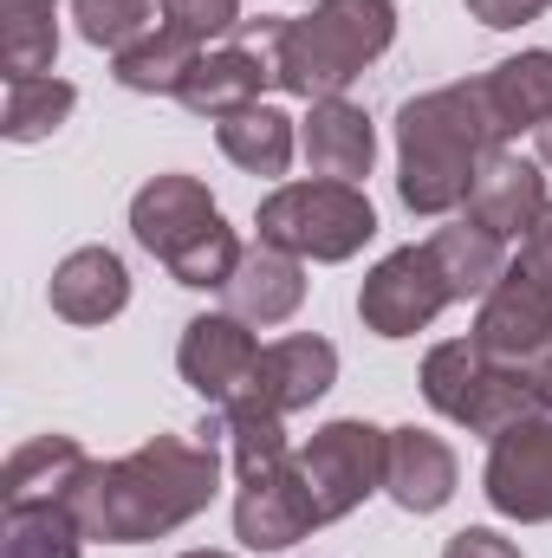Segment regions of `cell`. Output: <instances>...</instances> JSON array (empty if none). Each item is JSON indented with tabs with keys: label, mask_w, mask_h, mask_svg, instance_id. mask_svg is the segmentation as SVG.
<instances>
[{
	"label": "cell",
	"mask_w": 552,
	"mask_h": 558,
	"mask_svg": "<svg viewBox=\"0 0 552 558\" xmlns=\"http://www.w3.org/2000/svg\"><path fill=\"white\" fill-rule=\"evenodd\" d=\"M221 487V454L215 441H182V435H156L124 461H92L72 481V513L85 526V539L105 546H143L163 539L176 526H189Z\"/></svg>",
	"instance_id": "cell-1"
},
{
	"label": "cell",
	"mask_w": 552,
	"mask_h": 558,
	"mask_svg": "<svg viewBox=\"0 0 552 558\" xmlns=\"http://www.w3.org/2000/svg\"><path fill=\"white\" fill-rule=\"evenodd\" d=\"M494 149H501V131L488 118L481 78L410 98L397 118V195H404V208L410 215L468 208V189Z\"/></svg>",
	"instance_id": "cell-2"
},
{
	"label": "cell",
	"mask_w": 552,
	"mask_h": 558,
	"mask_svg": "<svg viewBox=\"0 0 552 558\" xmlns=\"http://www.w3.org/2000/svg\"><path fill=\"white\" fill-rule=\"evenodd\" d=\"M254 46L274 59V85L292 98H345V85L397 39L391 0H319L299 20H241Z\"/></svg>",
	"instance_id": "cell-3"
},
{
	"label": "cell",
	"mask_w": 552,
	"mask_h": 558,
	"mask_svg": "<svg viewBox=\"0 0 552 558\" xmlns=\"http://www.w3.org/2000/svg\"><path fill=\"white\" fill-rule=\"evenodd\" d=\"M286 416L267 410H221V428L235 441V539L254 546V553H286L299 546L319 513H312V494H305V474H299V454L286 448Z\"/></svg>",
	"instance_id": "cell-4"
},
{
	"label": "cell",
	"mask_w": 552,
	"mask_h": 558,
	"mask_svg": "<svg viewBox=\"0 0 552 558\" xmlns=\"http://www.w3.org/2000/svg\"><path fill=\"white\" fill-rule=\"evenodd\" d=\"M131 228L137 241L176 274V286H228L241 267V241L221 221L215 195L195 175H156L131 202Z\"/></svg>",
	"instance_id": "cell-5"
},
{
	"label": "cell",
	"mask_w": 552,
	"mask_h": 558,
	"mask_svg": "<svg viewBox=\"0 0 552 558\" xmlns=\"http://www.w3.org/2000/svg\"><path fill=\"white\" fill-rule=\"evenodd\" d=\"M422 397H429V410H442L475 435H501L527 416H552L547 390H540V357L507 364V357H488L475 338L435 344L422 357Z\"/></svg>",
	"instance_id": "cell-6"
},
{
	"label": "cell",
	"mask_w": 552,
	"mask_h": 558,
	"mask_svg": "<svg viewBox=\"0 0 552 558\" xmlns=\"http://www.w3.org/2000/svg\"><path fill=\"white\" fill-rule=\"evenodd\" d=\"M261 241L292 260H351L377 234V208L351 182H286L261 202Z\"/></svg>",
	"instance_id": "cell-7"
},
{
	"label": "cell",
	"mask_w": 552,
	"mask_h": 558,
	"mask_svg": "<svg viewBox=\"0 0 552 558\" xmlns=\"http://www.w3.org/2000/svg\"><path fill=\"white\" fill-rule=\"evenodd\" d=\"M488 357L507 364H533L552 344V208L540 215V228L520 241V254L507 260V274L494 279V292L475 312L468 331Z\"/></svg>",
	"instance_id": "cell-8"
},
{
	"label": "cell",
	"mask_w": 552,
	"mask_h": 558,
	"mask_svg": "<svg viewBox=\"0 0 552 558\" xmlns=\"http://www.w3.org/2000/svg\"><path fill=\"white\" fill-rule=\"evenodd\" d=\"M384 448H391V428H371V422H351V416L325 422L299 448V474H305V494H312L319 526L345 520L351 507H364L384 487Z\"/></svg>",
	"instance_id": "cell-9"
},
{
	"label": "cell",
	"mask_w": 552,
	"mask_h": 558,
	"mask_svg": "<svg viewBox=\"0 0 552 558\" xmlns=\"http://www.w3.org/2000/svg\"><path fill=\"white\" fill-rule=\"evenodd\" d=\"M442 305H455V279H448L442 254L429 241L422 247H397L391 260H377V274L358 292V312H364V325L377 338H410Z\"/></svg>",
	"instance_id": "cell-10"
},
{
	"label": "cell",
	"mask_w": 552,
	"mask_h": 558,
	"mask_svg": "<svg viewBox=\"0 0 552 558\" xmlns=\"http://www.w3.org/2000/svg\"><path fill=\"white\" fill-rule=\"evenodd\" d=\"M254 364H261V344H254L248 318H235V312H202V318L182 325L176 371H182V384H189L208 410L241 403L248 384H254Z\"/></svg>",
	"instance_id": "cell-11"
},
{
	"label": "cell",
	"mask_w": 552,
	"mask_h": 558,
	"mask_svg": "<svg viewBox=\"0 0 552 558\" xmlns=\"http://www.w3.org/2000/svg\"><path fill=\"white\" fill-rule=\"evenodd\" d=\"M488 500L507 520H552V416H527L488 448Z\"/></svg>",
	"instance_id": "cell-12"
},
{
	"label": "cell",
	"mask_w": 552,
	"mask_h": 558,
	"mask_svg": "<svg viewBox=\"0 0 552 558\" xmlns=\"http://www.w3.org/2000/svg\"><path fill=\"white\" fill-rule=\"evenodd\" d=\"M332 377H338V351L325 338L299 331V338L261 344V364H254V384H248L241 403L267 410V416H299V410H312L332 390ZM241 403H228V410H241Z\"/></svg>",
	"instance_id": "cell-13"
},
{
	"label": "cell",
	"mask_w": 552,
	"mask_h": 558,
	"mask_svg": "<svg viewBox=\"0 0 552 558\" xmlns=\"http://www.w3.org/2000/svg\"><path fill=\"white\" fill-rule=\"evenodd\" d=\"M274 85V59H267V46H254L241 26H235V39L221 46V52H202L195 59V72L182 78V105L195 111V118H235V111H248V105H261V92Z\"/></svg>",
	"instance_id": "cell-14"
},
{
	"label": "cell",
	"mask_w": 552,
	"mask_h": 558,
	"mask_svg": "<svg viewBox=\"0 0 552 558\" xmlns=\"http://www.w3.org/2000/svg\"><path fill=\"white\" fill-rule=\"evenodd\" d=\"M547 208H552L547 175H540L533 162H520L514 149H494V156L481 162L475 189H468V221H481V228L501 234V241H527Z\"/></svg>",
	"instance_id": "cell-15"
},
{
	"label": "cell",
	"mask_w": 552,
	"mask_h": 558,
	"mask_svg": "<svg viewBox=\"0 0 552 558\" xmlns=\"http://www.w3.org/2000/svg\"><path fill=\"white\" fill-rule=\"evenodd\" d=\"M384 494L404 513H435L455 494V448L429 428H391L384 448Z\"/></svg>",
	"instance_id": "cell-16"
},
{
	"label": "cell",
	"mask_w": 552,
	"mask_h": 558,
	"mask_svg": "<svg viewBox=\"0 0 552 558\" xmlns=\"http://www.w3.org/2000/svg\"><path fill=\"white\" fill-rule=\"evenodd\" d=\"M305 162H312V175H325V182H364L371 175V156H377V131H371V118L358 111V105H345V98H319L312 105V118H305Z\"/></svg>",
	"instance_id": "cell-17"
},
{
	"label": "cell",
	"mask_w": 552,
	"mask_h": 558,
	"mask_svg": "<svg viewBox=\"0 0 552 558\" xmlns=\"http://www.w3.org/2000/svg\"><path fill=\"white\" fill-rule=\"evenodd\" d=\"M131 305V274L111 247H79L52 274V312L72 325H105Z\"/></svg>",
	"instance_id": "cell-18"
},
{
	"label": "cell",
	"mask_w": 552,
	"mask_h": 558,
	"mask_svg": "<svg viewBox=\"0 0 552 558\" xmlns=\"http://www.w3.org/2000/svg\"><path fill=\"white\" fill-rule=\"evenodd\" d=\"M85 526L65 494H13L0 500V558H79Z\"/></svg>",
	"instance_id": "cell-19"
},
{
	"label": "cell",
	"mask_w": 552,
	"mask_h": 558,
	"mask_svg": "<svg viewBox=\"0 0 552 558\" xmlns=\"http://www.w3.org/2000/svg\"><path fill=\"white\" fill-rule=\"evenodd\" d=\"M221 292H228L235 318H248V325H286L299 312V299H305V274H299L292 254H279V247L261 241L254 254H241V267H235V279Z\"/></svg>",
	"instance_id": "cell-20"
},
{
	"label": "cell",
	"mask_w": 552,
	"mask_h": 558,
	"mask_svg": "<svg viewBox=\"0 0 552 558\" xmlns=\"http://www.w3.org/2000/svg\"><path fill=\"white\" fill-rule=\"evenodd\" d=\"M481 98H488V118H494L501 143L520 137V131H540L552 118V52H514V59H501L481 78Z\"/></svg>",
	"instance_id": "cell-21"
},
{
	"label": "cell",
	"mask_w": 552,
	"mask_h": 558,
	"mask_svg": "<svg viewBox=\"0 0 552 558\" xmlns=\"http://www.w3.org/2000/svg\"><path fill=\"white\" fill-rule=\"evenodd\" d=\"M59 59V13L52 0H0V72L13 78H46Z\"/></svg>",
	"instance_id": "cell-22"
},
{
	"label": "cell",
	"mask_w": 552,
	"mask_h": 558,
	"mask_svg": "<svg viewBox=\"0 0 552 558\" xmlns=\"http://www.w3.org/2000/svg\"><path fill=\"white\" fill-rule=\"evenodd\" d=\"M85 468H92V461H85V448H79L72 435H33L26 448L7 454V468H0V500H13V494H72V481H79Z\"/></svg>",
	"instance_id": "cell-23"
},
{
	"label": "cell",
	"mask_w": 552,
	"mask_h": 558,
	"mask_svg": "<svg viewBox=\"0 0 552 558\" xmlns=\"http://www.w3.org/2000/svg\"><path fill=\"white\" fill-rule=\"evenodd\" d=\"M429 247L442 254V267L455 279V299H488L494 279L507 274V241L488 234L481 221H455V228H435Z\"/></svg>",
	"instance_id": "cell-24"
},
{
	"label": "cell",
	"mask_w": 552,
	"mask_h": 558,
	"mask_svg": "<svg viewBox=\"0 0 552 558\" xmlns=\"http://www.w3.org/2000/svg\"><path fill=\"white\" fill-rule=\"evenodd\" d=\"M215 137L228 149V162H241L248 175H286V162H292V118H279L267 105H248V111L221 118Z\"/></svg>",
	"instance_id": "cell-25"
},
{
	"label": "cell",
	"mask_w": 552,
	"mask_h": 558,
	"mask_svg": "<svg viewBox=\"0 0 552 558\" xmlns=\"http://www.w3.org/2000/svg\"><path fill=\"white\" fill-rule=\"evenodd\" d=\"M195 59H202L195 39L156 26V33H143L137 46L118 52V85H131V92H182V78L195 72Z\"/></svg>",
	"instance_id": "cell-26"
},
{
	"label": "cell",
	"mask_w": 552,
	"mask_h": 558,
	"mask_svg": "<svg viewBox=\"0 0 552 558\" xmlns=\"http://www.w3.org/2000/svg\"><path fill=\"white\" fill-rule=\"evenodd\" d=\"M72 105H79V92H72L65 78H52V72H46V78H13V85H7L0 131L13 143H39L72 118Z\"/></svg>",
	"instance_id": "cell-27"
},
{
	"label": "cell",
	"mask_w": 552,
	"mask_h": 558,
	"mask_svg": "<svg viewBox=\"0 0 552 558\" xmlns=\"http://www.w3.org/2000/svg\"><path fill=\"white\" fill-rule=\"evenodd\" d=\"M72 20H79V33H85L92 46H105V52H124V46H137L143 33H156V26H149V20H156L149 0H72Z\"/></svg>",
	"instance_id": "cell-28"
},
{
	"label": "cell",
	"mask_w": 552,
	"mask_h": 558,
	"mask_svg": "<svg viewBox=\"0 0 552 558\" xmlns=\"http://www.w3.org/2000/svg\"><path fill=\"white\" fill-rule=\"evenodd\" d=\"M163 26L195 39V46H208V39L241 26V0H163Z\"/></svg>",
	"instance_id": "cell-29"
},
{
	"label": "cell",
	"mask_w": 552,
	"mask_h": 558,
	"mask_svg": "<svg viewBox=\"0 0 552 558\" xmlns=\"http://www.w3.org/2000/svg\"><path fill=\"white\" fill-rule=\"evenodd\" d=\"M552 0H468V13L481 20V26H494V33H507V26H527V20H540Z\"/></svg>",
	"instance_id": "cell-30"
},
{
	"label": "cell",
	"mask_w": 552,
	"mask_h": 558,
	"mask_svg": "<svg viewBox=\"0 0 552 558\" xmlns=\"http://www.w3.org/2000/svg\"><path fill=\"white\" fill-rule=\"evenodd\" d=\"M442 558H520V546L514 539H501L494 526H468V533H455L448 539V553Z\"/></svg>",
	"instance_id": "cell-31"
},
{
	"label": "cell",
	"mask_w": 552,
	"mask_h": 558,
	"mask_svg": "<svg viewBox=\"0 0 552 558\" xmlns=\"http://www.w3.org/2000/svg\"><path fill=\"white\" fill-rule=\"evenodd\" d=\"M540 162H547V169H552V118H547V124H540Z\"/></svg>",
	"instance_id": "cell-32"
},
{
	"label": "cell",
	"mask_w": 552,
	"mask_h": 558,
	"mask_svg": "<svg viewBox=\"0 0 552 558\" xmlns=\"http://www.w3.org/2000/svg\"><path fill=\"white\" fill-rule=\"evenodd\" d=\"M540 390H547V410H552V357H540Z\"/></svg>",
	"instance_id": "cell-33"
},
{
	"label": "cell",
	"mask_w": 552,
	"mask_h": 558,
	"mask_svg": "<svg viewBox=\"0 0 552 558\" xmlns=\"http://www.w3.org/2000/svg\"><path fill=\"white\" fill-rule=\"evenodd\" d=\"M182 558H228V553H182Z\"/></svg>",
	"instance_id": "cell-34"
}]
</instances>
